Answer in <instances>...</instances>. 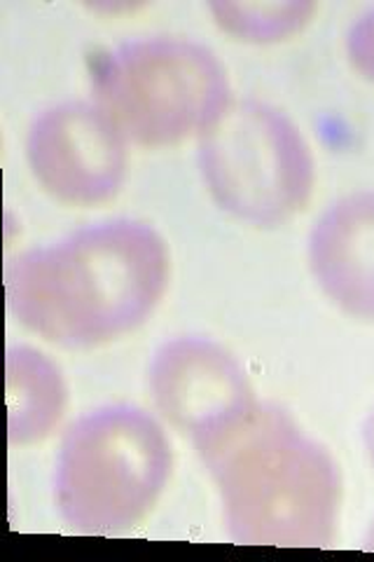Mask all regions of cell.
<instances>
[{
  "label": "cell",
  "instance_id": "7",
  "mask_svg": "<svg viewBox=\"0 0 374 562\" xmlns=\"http://www.w3.org/2000/svg\"><path fill=\"white\" fill-rule=\"evenodd\" d=\"M148 386L169 425L197 441L258 401L241 361L211 338L181 336L155 351Z\"/></svg>",
  "mask_w": 374,
  "mask_h": 562
},
{
  "label": "cell",
  "instance_id": "13",
  "mask_svg": "<svg viewBox=\"0 0 374 562\" xmlns=\"http://www.w3.org/2000/svg\"><path fill=\"white\" fill-rule=\"evenodd\" d=\"M363 549H365V551H374V520L370 522L367 532H365V537H363Z\"/></svg>",
  "mask_w": 374,
  "mask_h": 562
},
{
  "label": "cell",
  "instance_id": "9",
  "mask_svg": "<svg viewBox=\"0 0 374 562\" xmlns=\"http://www.w3.org/2000/svg\"><path fill=\"white\" fill-rule=\"evenodd\" d=\"M10 446H35L55 434L68 408V384L57 361L41 349L12 345L5 351Z\"/></svg>",
  "mask_w": 374,
  "mask_h": 562
},
{
  "label": "cell",
  "instance_id": "5",
  "mask_svg": "<svg viewBox=\"0 0 374 562\" xmlns=\"http://www.w3.org/2000/svg\"><path fill=\"white\" fill-rule=\"evenodd\" d=\"M197 165L211 200L256 227L295 218L316 186L307 136L276 105L253 97L231 101L197 138Z\"/></svg>",
  "mask_w": 374,
  "mask_h": 562
},
{
  "label": "cell",
  "instance_id": "11",
  "mask_svg": "<svg viewBox=\"0 0 374 562\" xmlns=\"http://www.w3.org/2000/svg\"><path fill=\"white\" fill-rule=\"evenodd\" d=\"M344 49L355 74L374 85V8L351 24Z\"/></svg>",
  "mask_w": 374,
  "mask_h": 562
},
{
  "label": "cell",
  "instance_id": "12",
  "mask_svg": "<svg viewBox=\"0 0 374 562\" xmlns=\"http://www.w3.org/2000/svg\"><path fill=\"white\" fill-rule=\"evenodd\" d=\"M361 436H363V448H365V454H367V462L374 471V408L367 413V417L363 422Z\"/></svg>",
  "mask_w": 374,
  "mask_h": 562
},
{
  "label": "cell",
  "instance_id": "10",
  "mask_svg": "<svg viewBox=\"0 0 374 562\" xmlns=\"http://www.w3.org/2000/svg\"><path fill=\"white\" fill-rule=\"evenodd\" d=\"M216 26L243 45H279L305 31L318 12L314 0H213Z\"/></svg>",
  "mask_w": 374,
  "mask_h": 562
},
{
  "label": "cell",
  "instance_id": "4",
  "mask_svg": "<svg viewBox=\"0 0 374 562\" xmlns=\"http://www.w3.org/2000/svg\"><path fill=\"white\" fill-rule=\"evenodd\" d=\"M92 101L127 144L169 148L208 132L235 97L216 52L152 35L105 52L92 70Z\"/></svg>",
  "mask_w": 374,
  "mask_h": 562
},
{
  "label": "cell",
  "instance_id": "1",
  "mask_svg": "<svg viewBox=\"0 0 374 562\" xmlns=\"http://www.w3.org/2000/svg\"><path fill=\"white\" fill-rule=\"evenodd\" d=\"M171 256L155 227L113 218L14 256L8 310L24 328L66 349L115 342L144 326L169 289Z\"/></svg>",
  "mask_w": 374,
  "mask_h": 562
},
{
  "label": "cell",
  "instance_id": "2",
  "mask_svg": "<svg viewBox=\"0 0 374 562\" xmlns=\"http://www.w3.org/2000/svg\"><path fill=\"white\" fill-rule=\"evenodd\" d=\"M192 446L218 490L231 541L332 547L344 495L342 471L332 452L286 408L256 401Z\"/></svg>",
  "mask_w": 374,
  "mask_h": 562
},
{
  "label": "cell",
  "instance_id": "3",
  "mask_svg": "<svg viewBox=\"0 0 374 562\" xmlns=\"http://www.w3.org/2000/svg\"><path fill=\"white\" fill-rule=\"evenodd\" d=\"M171 469V441L148 411L129 403L89 411L61 438L55 506L78 535H124L150 516Z\"/></svg>",
  "mask_w": 374,
  "mask_h": 562
},
{
  "label": "cell",
  "instance_id": "8",
  "mask_svg": "<svg viewBox=\"0 0 374 562\" xmlns=\"http://www.w3.org/2000/svg\"><path fill=\"white\" fill-rule=\"evenodd\" d=\"M309 270L328 301L374 324V190L335 200L307 239Z\"/></svg>",
  "mask_w": 374,
  "mask_h": 562
},
{
  "label": "cell",
  "instance_id": "6",
  "mask_svg": "<svg viewBox=\"0 0 374 562\" xmlns=\"http://www.w3.org/2000/svg\"><path fill=\"white\" fill-rule=\"evenodd\" d=\"M129 144L94 101L43 111L26 134V162L47 195L68 206H101L127 179Z\"/></svg>",
  "mask_w": 374,
  "mask_h": 562
}]
</instances>
